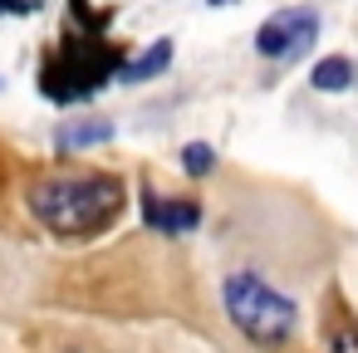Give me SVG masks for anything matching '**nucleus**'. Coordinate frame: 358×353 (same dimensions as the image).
<instances>
[{"label":"nucleus","instance_id":"7","mask_svg":"<svg viewBox=\"0 0 358 353\" xmlns=\"http://www.w3.org/2000/svg\"><path fill=\"white\" fill-rule=\"evenodd\" d=\"M172 64V40H157L143 59H133V64H123V84H143V79H152V74H162Z\"/></svg>","mask_w":358,"mask_h":353},{"label":"nucleus","instance_id":"8","mask_svg":"<svg viewBox=\"0 0 358 353\" xmlns=\"http://www.w3.org/2000/svg\"><path fill=\"white\" fill-rule=\"evenodd\" d=\"M113 138V123L108 118H94V123H69L59 128V147H89V143H108Z\"/></svg>","mask_w":358,"mask_h":353},{"label":"nucleus","instance_id":"6","mask_svg":"<svg viewBox=\"0 0 358 353\" xmlns=\"http://www.w3.org/2000/svg\"><path fill=\"white\" fill-rule=\"evenodd\" d=\"M353 79H358V64L343 59V55H329V59H319L309 69V84L319 94H343V89H353Z\"/></svg>","mask_w":358,"mask_h":353},{"label":"nucleus","instance_id":"2","mask_svg":"<svg viewBox=\"0 0 358 353\" xmlns=\"http://www.w3.org/2000/svg\"><path fill=\"white\" fill-rule=\"evenodd\" d=\"M221 299H226L231 324H236L250 343H260V348H280V343L294 333V319H299L294 299H285L275 284H265V280L250 275V270H236V275L221 284Z\"/></svg>","mask_w":358,"mask_h":353},{"label":"nucleus","instance_id":"3","mask_svg":"<svg viewBox=\"0 0 358 353\" xmlns=\"http://www.w3.org/2000/svg\"><path fill=\"white\" fill-rule=\"evenodd\" d=\"M123 74V55L103 40H84V35H69L64 45V69L59 64H45V94L69 103V99H89L108 74Z\"/></svg>","mask_w":358,"mask_h":353},{"label":"nucleus","instance_id":"11","mask_svg":"<svg viewBox=\"0 0 358 353\" xmlns=\"http://www.w3.org/2000/svg\"><path fill=\"white\" fill-rule=\"evenodd\" d=\"M206 6H236V0H206Z\"/></svg>","mask_w":358,"mask_h":353},{"label":"nucleus","instance_id":"10","mask_svg":"<svg viewBox=\"0 0 358 353\" xmlns=\"http://www.w3.org/2000/svg\"><path fill=\"white\" fill-rule=\"evenodd\" d=\"M329 353H358V324H334V333H329Z\"/></svg>","mask_w":358,"mask_h":353},{"label":"nucleus","instance_id":"9","mask_svg":"<svg viewBox=\"0 0 358 353\" xmlns=\"http://www.w3.org/2000/svg\"><path fill=\"white\" fill-rule=\"evenodd\" d=\"M182 167H187L192 177H206V172L216 167V152H211L206 143H187V147H182Z\"/></svg>","mask_w":358,"mask_h":353},{"label":"nucleus","instance_id":"4","mask_svg":"<svg viewBox=\"0 0 358 353\" xmlns=\"http://www.w3.org/2000/svg\"><path fill=\"white\" fill-rule=\"evenodd\" d=\"M314 35H319V15L304 10V6H294V10H275V15L255 30V50H260L265 59H289V55L309 50Z\"/></svg>","mask_w":358,"mask_h":353},{"label":"nucleus","instance_id":"1","mask_svg":"<svg viewBox=\"0 0 358 353\" xmlns=\"http://www.w3.org/2000/svg\"><path fill=\"white\" fill-rule=\"evenodd\" d=\"M25 201L55 236H99L123 216V182L108 172H69L35 182Z\"/></svg>","mask_w":358,"mask_h":353},{"label":"nucleus","instance_id":"5","mask_svg":"<svg viewBox=\"0 0 358 353\" xmlns=\"http://www.w3.org/2000/svg\"><path fill=\"white\" fill-rule=\"evenodd\" d=\"M143 221H148L157 236H187V231L201 221V206H196L192 196L162 201L157 192H143Z\"/></svg>","mask_w":358,"mask_h":353}]
</instances>
